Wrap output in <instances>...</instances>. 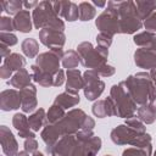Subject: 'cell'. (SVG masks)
<instances>
[{
	"label": "cell",
	"mask_w": 156,
	"mask_h": 156,
	"mask_svg": "<svg viewBox=\"0 0 156 156\" xmlns=\"http://www.w3.org/2000/svg\"><path fill=\"white\" fill-rule=\"evenodd\" d=\"M100 149L101 139L93 130H79L57 140L48 152L50 156H96Z\"/></svg>",
	"instance_id": "obj_1"
},
{
	"label": "cell",
	"mask_w": 156,
	"mask_h": 156,
	"mask_svg": "<svg viewBox=\"0 0 156 156\" xmlns=\"http://www.w3.org/2000/svg\"><path fill=\"white\" fill-rule=\"evenodd\" d=\"M87 117L88 115L83 110L73 108L69 112H67L66 116L58 122L54 124H46L40 133V136L46 145V150L52 147L55 143L61 138L66 135L77 134L79 130H82Z\"/></svg>",
	"instance_id": "obj_2"
},
{
	"label": "cell",
	"mask_w": 156,
	"mask_h": 156,
	"mask_svg": "<svg viewBox=\"0 0 156 156\" xmlns=\"http://www.w3.org/2000/svg\"><path fill=\"white\" fill-rule=\"evenodd\" d=\"M122 83L135 104L140 106L147 104L154 96H156V87L150 78V74L146 72H138L128 76L126 80H122Z\"/></svg>",
	"instance_id": "obj_3"
},
{
	"label": "cell",
	"mask_w": 156,
	"mask_h": 156,
	"mask_svg": "<svg viewBox=\"0 0 156 156\" xmlns=\"http://www.w3.org/2000/svg\"><path fill=\"white\" fill-rule=\"evenodd\" d=\"M110 138L116 145H132L152 154L151 135L149 133H138L126 124H119L111 130Z\"/></svg>",
	"instance_id": "obj_4"
},
{
	"label": "cell",
	"mask_w": 156,
	"mask_h": 156,
	"mask_svg": "<svg viewBox=\"0 0 156 156\" xmlns=\"http://www.w3.org/2000/svg\"><path fill=\"white\" fill-rule=\"evenodd\" d=\"M32 18L37 29L41 30L45 28H52L62 32L65 29V23L55 12L51 1H40L38 6L33 10Z\"/></svg>",
	"instance_id": "obj_5"
},
{
	"label": "cell",
	"mask_w": 156,
	"mask_h": 156,
	"mask_svg": "<svg viewBox=\"0 0 156 156\" xmlns=\"http://www.w3.org/2000/svg\"><path fill=\"white\" fill-rule=\"evenodd\" d=\"M77 52L80 57V63L88 69H98L107 63L108 49L96 45L93 46L89 41H83L77 46Z\"/></svg>",
	"instance_id": "obj_6"
},
{
	"label": "cell",
	"mask_w": 156,
	"mask_h": 156,
	"mask_svg": "<svg viewBox=\"0 0 156 156\" xmlns=\"http://www.w3.org/2000/svg\"><path fill=\"white\" fill-rule=\"evenodd\" d=\"M110 98L113 100L116 107H117V112H118V117L121 118H132L134 117L135 112H136V104L135 101L132 99V96L129 95L127 88L124 87V84L122 82H119L118 84H115L111 87L110 89Z\"/></svg>",
	"instance_id": "obj_7"
},
{
	"label": "cell",
	"mask_w": 156,
	"mask_h": 156,
	"mask_svg": "<svg viewBox=\"0 0 156 156\" xmlns=\"http://www.w3.org/2000/svg\"><path fill=\"white\" fill-rule=\"evenodd\" d=\"M63 50L62 48H54L50 49L46 52L39 54L35 58V63L40 71H43L44 73L54 77L61 68H60V61L63 57Z\"/></svg>",
	"instance_id": "obj_8"
},
{
	"label": "cell",
	"mask_w": 156,
	"mask_h": 156,
	"mask_svg": "<svg viewBox=\"0 0 156 156\" xmlns=\"http://www.w3.org/2000/svg\"><path fill=\"white\" fill-rule=\"evenodd\" d=\"M83 78L85 83L84 89H83L84 96L89 101L98 100V98H100V95L102 94L105 89V83L100 79L99 73L95 69H87L83 73Z\"/></svg>",
	"instance_id": "obj_9"
},
{
	"label": "cell",
	"mask_w": 156,
	"mask_h": 156,
	"mask_svg": "<svg viewBox=\"0 0 156 156\" xmlns=\"http://www.w3.org/2000/svg\"><path fill=\"white\" fill-rule=\"evenodd\" d=\"M95 26L100 33H106L111 37L119 33V22L118 16L115 15L111 10L105 9L95 20Z\"/></svg>",
	"instance_id": "obj_10"
},
{
	"label": "cell",
	"mask_w": 156,
	"mask_h": 156,
	"mask_svg": "<svg viewBox=\"0 0 156 156\" xmlns=\"http://www.w3.org/2000/svg\"><path fill=\"white\" fill-rule=\"evenodd\" d=\"M39 40L43 45L48 46L49 49L62 48L66 43V35L62 30L45 28L39 32Z\"/></svg>",
	"instance_id": "obj_11"
},
{
	"label": "cell",
	"mask_w": 156,
	"mask_h": 156,
	"mask_svg": "<svg viewBox=\"0 0 156 156\" xmlns=\"http://www.w3.org/2000/svg\"><path fill=\"white\" fill-rule=\"evenodd\" d=\"M52 6L58 17H62L68 22H73L79 18L78 5L73 1H52Z\"/></svg>",
	"instance_id": "obj_12"
},
{
	"label": "cell",
	"mask_w": 156,
	"mask_h": 156,
	"mask_svg": "<svg viewBox=\"0 0 156 156\" xmlns=\"http://www.w3.org/2000/svg\"><path fill=\"white\" fill-rule=\"evenodd\" d=\"M134 62L138 67L151 71L156 67V51L151 48H139L134 52Z\"/></svg>",
	"instance_id": "obj_13"
},
{
	"label": "cell",
	"mask_w": 156,
	"mask_h": 156,
	"mask_svg": "<svg viewBox=\"0 0 156 156\" xmlns=\"http://www.w3.org/2000/svg\"><path fill=\"white\" fill-rule=\"evenodd\" d=\"M0 143H1L2 152L6 156H15L18 152L17 140H16L13 133L6 126L0 127Z\"/></svg>",
	"instance_id": "obj_14"
},
{
	"label": "cell",
	"mask_w": 156,
	"mask_h": 156,
	"mask_svg": "<svg viewBox=\"0 0 156 156\" xmlns=\"http://www.w3.org/2000/svg\"><path fill=\"white\" fill-rule=\"evenodd\" d=\"M93 115L98 118H105V117H113V116H118L117 112V107L113 102V100L108 96L106 99L102 100H98L94 102L93 107H91Z\"/></svg>",
	"instance_id": "obj_15"
},
{
	"label": "cell",
	"mask_w": 156,
	"mask_h": 156,
	"mask_svg": "<svg viewBox=\"0 0 156 156\" xmlns=\"http://www.w3.org/2000/svg\"><path fill=\"white\" fill-rule=\"evenodd\" d=\"M22 105L20 91L16 89H6L0 94V108L2 111L17 110Z\"/></svg>",
	"instance_id": "obj_16"
},
{
	"label": "cell",
	"mask_w": 156,
	"mask_h": 156,
	"mask_svg": "<svg viewBox=\"0 0 156 156\" xmlns=\"http://www.w3.org/2000/svg\"><path fill=\"white\" fill-rule=\"evenodd\" d=\"M20 95H21V100H22V105L21 108L24 113H29L33 112L37 106H38V100H37V88L35 85L30 84L23 89L20 90Z\"/></svg>",
	"instance_id": "obj_17"
},
{
	"label": "cell",
	"mask_w": 156,
	"mask_h": 156,
	"mask_svg": "<svg viewBox=\"0 0 156 156\" xmlns=\"http://www.w3.org/2000/svg\"><path fill=\"white\" fill-rule=\"evenodd\" d=\"M66 91L73 95H78L80 89H84V78L79 69H67L66 72Z\"/></svg>",
	"instance_id": "obj_18"
},
{
	"label": "cell",
	"mask_w": 156,
	"mask_h": 156,
	"mask_svg": "<svg viewBox=\"0 0 156 156\" xmlns=\"http://www.w3.org/2000/svg\"><path fill=\"white\" fill-rule=\"evenodd\" d=\"M119 33L122 34H134L143 27V22L139 20L138 15H127L118 18Z\"/></svg>",
	"instance_id": "obj_19"
},
{
	"label": "cell",
	"mask_w": 156,
	"mask_h": 156,
	"mask_svg": "<svg viewBox=\"0 0 156 156\" xmlns=\"http://www.w3.org/2000/svg\"><path fill=\"white\" fill-rule=\"evenodd\" d=\"M12 124L21 138H24V139L35 138V132L30 129L28 117H26L23 113H15L12 117Z\"/></svg>",
	"instance_id": "obj_20"
},
{
	"label": "cell",
	"mask_w": 156,
	"mask_h": 156,
	"mask_svg": "<svg viewBox=\"0 0 156 156\" xmlns=\"http://www.w3.org/2000/svg\"><path fill=\"white\" fill-rule=\"evenodd\" d=\"M32 15L28 10H22L13 17V24L15 30H18L21 33H29L32 30Z\"/></svg>",
	"instance_id": "obj_21"
},
{
	"label": "cell",
	"mask_w": 156,
	"mask_h": 156,
	"mask_svg": "<svg viewBox=\"0 0 156 156\" xmlns=\"http://www.w3.org/2000/svg\"><path fill=\"white\" fill-rule=\"evenodd\" d=\"M33 79H32V76L28 73V71L26 69V68H23V69H21V71H18V72H16L9 80H7V84L9 85H11V87H13V88H16V89H23V88H26V87H28V85H30Z\"/></svg>",
	"instance_id": "obj_22"
},
{
	"label": "cell",
	"mask_w": 156,
	"mask_h": 156,
	"mask_svg": "<svg viewBox=\"0 0 156 156\" xmlns=\"http://www.w3.org/2000/svg\"><path fill=\"white\" fill-rule=\"evenodd\" d=\"M30 76H32V79L41 87H45V88L54 87V77L40 71V68L37 65L30 66Z\"/></svg>",
	"instance_id": "obj_23"
},
{
	"label": "cell",
	"mask_w": 156,
	"mask_h": 156,
	"mask_svg": "<svg viewBox=\"0 0 156 156\" xmlns=\"http://www.w3.org/2000/svg\"><path fill=\"white\" fill-rule=\"evenodd\" d=\"M79 101H80L79 95H73V94H69V93H67V91H63V93L58 94V95L55 98L54 104H56V105L61 106L62 108L67 110V108H71V107L78 105Z\"/></svg>",
	"instance_id": "obj_24"
},
{
	"label": "cell",
	"mask_w": 156,
	"mask_h": 156,
	"mask_svg": "<svg viewBox=\"0 0 156 156\" xmlns=\"http://www.w3.org/2000/svg\"><path fill=\"white\" fill-rule=\"evenodd\" d=\"M135 7H136V13L140 21L146 20L150 15H152L156 11V2L155 1H143V0H136L134 1Z\"/></svg>",
	"instance_id": "obj_25"
},
{
	"label": "cell",
	"mask_w": 156,
	"mask_h": 156,
	"mask_svg": "<svg viewBox=\"0 0 156 156\" xmlns=\"http://www.w3.org/2000/svg\"><path fill=\"white\" fill-rule=\"evenodd\" d=\"M2 65H5V66H6L7 68H10L12 72H13V71L18 72V71H21V69L24 68V66H26V58H24L21 54L12 52L10 56H7V57L4 60Z\"/></svg>",
	"instance_id": "obj_26"
},
{
	"label": "cell",
	"mask_w": 156,
	"mask_h": 156,
	"mask_svg": "<svg viewBox=\"0 0 156 156\" xmlns=\"http://www.w3.org/2000/svg\"><path fill=\"white\" fill-rule=\"evenodd\" d=\"M28 122L30 126V129L33 132H38L39 129L43 128L44 123L46 122V113L44 108H38L35 110L32 115H29L28 117Z\"/></svg>",
	"instance_id": "obj_27"
},
{
	"label": "cell",
	"mask_w": 156,
	"mask_h": 156,
	"mask_svg": "<svg viewBox=\"0 0 156 156\" xmlns=\"http://www.w3.org/2000/svg\"><path fill=\"white\" fill-rule=\"evenodd\" d=\"M21 49L27 57L34 58L39 52V44L34 38H26L21 44Z\"/></svg>",
	"instance_id": "obj_28"
},
{
	"label": "cell",
	"mask_w": 156,
	"mask_h": 156,
	"mask_svg": "<svg viewBox=\"0 0 156 156\" xmlns=\"http://www.w3.org/2000/svg\"><path fill=\"white\" fill-rule=\"evenodd\" d=\"M65 116H66L65 108H62L56 104H52L46 112V124H54L60 119H62Z\"/></svg>",
	"instance_id": "obj_29"
},
{
	"label": "cell",
	"mask_w": 156,
	"mask_h": 156,
	"mask_svg": "<svg viewBox=\"0 0 156 156\" xmlns=\"http://www.w3.org/2000/svg\"><path fill=\"white\" fill-rule=\"evenodd\" d=\"M79 9V20L85 22V21H90L95 17L96 15V10L94 7V5L89 1H83L78 5Z\"/></svg>",
	"instance_id": "obj_30"
},
{
	"label": "cell",
	"mask_w": 156,
	"mask_h": 156,
	"mask_svg": "<svg viewBox=\"0 0 156 156\" xmlns=\"http://www.w3.org/2000/svg\"><path fill=\"white\" fill-rule=\"evenodd\" d=\"M136 117L144 123V124H151L156 119V113L149 107L147 104L141 105L136 110Z\"/></svg>",
	"instance_id": "obj_31"
},
{
	"label": "cell",
	"mask_w": 156,
	"mask_h": 156,
	"mask_svg": "<svg viewBox=\"0 0 156 156\" xmlns=\"http://www.w3.org/2000/svg\"><path fill=\"white\" fill-rule=\"evenodd\" d=\"M80 63V57L76 50H68L62 57V66L67 69H73Z\"/></svg>",
	"instance_id": "obj_32"
},
{
	"label": "cell",
	"mask_w": 156,
	"mask_h": 156,
	"mask_svg": "<svg viewBox=\"0 0 156 156\" xmlns=\"http://www.w3.org/2000/svg\"><path fill=\"white\" fill-rule=\"evenodd\" d=\"M154 37H155V33L145 30V32L135 34L133 38V41L135 45H138L140 48H150V44H151Z\"/></svg>",
	"instance_id": "obj_33"
},
{
	"label": "cell",
	"mask_w": 156,
	"mask_h": 156,
	"mask_svg": "<svg viewBox=\"0 0 156 156\" xmlns=\"http://www.w3.org/2000/svg\"><path fill=\"white\" fill-rule=\"evenodd\" d=\"M4 11H6L9 15H17L18 12L22 11L23 7V1L21 0H10V1H1L0 2Z\"/></svg>",
	"instance_id": "obj_34"
},
{
	"label": "cell",
	"mask_w": 156,
	"mask_h": 156,
	"mask_svg": "<svg viewBox=\"0 0 156 156\" xmlns=\"http://www.w3.org/2000/svg\"><path fill=\"white\" fill-rule=\"evenodd\" d=\"M124 124L128 126L129 128L136 130L138 133H146V127H145V124H144L138 117H135V116L132 117V118L126 119V123H124Z\"/></svg>",
	"instance_id": "obj_35"
},
{
	"label": "cell",
	"mask_w": 156,
	"mask_h": 156,
	"mask_svg": "<svg viewBox=\"0 0 156 156\" xmlns=\"http://www.w3.org/2000/svg\"><path fill=\"white\" fill-rule=\"evenodd\" d=\"M0 30L6 32V33H11L12 30H15L13 18L9 16H1L0 17Z\"/></svg>",
	"instance_id": "obj_36"
},
{
	"label": "cell",
	"mask_w": 156,
	"mask_h": 156,
	"mask_svg": "<svg viewBox=\"0 0 156 156\" xmlns=\"http://www.w3.org/2000/svg\"><path fill=\"white\" fill-rule=\"evenodd\" d=\"M17 37L12 33H6V32H0V43L7 45V46H13L17 44Z\"/></svg>",
	"instance_id": "obj_37"
},
{
	"label": "cell",
	"mask_w": 156,
	"mask_h": 156,
	"mask_svg": "<svg viewBox=\"0 0 156 156\" xmlns=\"http://www.w3.org/2000/svg\"><path fill=\"white\" fill-rule=\"evenodd\" d=\"M122 156H151V154L140 147H128L122 152Z\"/></svg>",
	"instance_id": "obj_38"
},
{
	"label": "cell",
	"mask_w": 156,
	"mask_h": 156,
	"mask_svg": "<svg viewBox=\"0 0 156 156\" xmlns=\"http://www.w3.org/2000/svg\"><path fill=\"white\" fill-rule=\"evenodd\" d=\"M96 43H98L99 46L108 49L111 46V44H112V37L106 34V33H99L96 35Z\"/></svg>",
	"instance_id": "obj_39"
},
{
	"label": "cell",
	"mask_w": 156,
	"mask_h": 156,
	"mask_svg": "<svg viewBox=\"0 0 156 156\" xmlns=\"http://www.w3.org/2000/svg\"><path fill=\"white\" fill-rule=\"evenodd\" d=\"M143 26L145 27V29L147 30V32H156V11L152 13V15H150L145 21H144V23H143Z\"/></svg>",
	"instance_id": "obj_40"
},
{
	"label": "cell",
	"mask_w": 156,
	"mask_h": 156,
	"mask_svg": "<svg viewBox=\"0 0 156 156\" xmlns=\"http://www.w3.org/2000/svg\"><path fill=\"white\" fill-rule=\"evenodd\" d=\"M95 71L99 73L100 77H111V76H113L115 72H116L115 67L111 66V65H107V63L104 65V66H101L100 68H98V69H95Z\"/></svg>",
	"instance_id": "obj_41"
},
{
	"label": "cell",
	"mask_w": 156,
	"mask_h": 156,
	"mask_svg": "<svg viewBox=\"0 0 156 156\" xmlns=\"http://www.w3.org/2000/svg\"><path fill=\"white\" fill-rule=\"evenodd\" d=\"M24 150L29 154H34L38 151V141L35 138H28L24 140Z\"/></svg>",
	"instance_id": "obj_42"
},
{
	"label": "cell",
	"mask_w": 156,
	"mask_h": 156,
	"mask_svg": "<svg viewBox=\"0 0 156 156\" xmlns=\"http://www.w3.org/2000/svg\"><path fill=\"white\" fill-rule=\"evenodd\" d=\"M65 82V71L60 69L55 76H54V87H60Z\"/></svg>",
	"instance_id": "obj_43"
},
{
	"label": "cell",
	"mask_w": 156,
	"mask_h": 156,
	"mask_svg": "<svg viewBox=\"0 0 156 156\" xmlns=\"http://www.w3.org/2000/svg\"><path fill=\"white\" fill-rule=\"evenodd\" d=\"M94 127H95V121L91 118V117H87V119H85V122H84V124H83V128H82V130H88V132H91L93 129H94Z\"/></svg>",
	"instance_id": "obj_44"
},
{
	"label": "cell",
	"mask_w": 156,
	"mask_h": 156,
	"mask_svg": "<svg viewBox=\"0 0 156 156\" xmlns=\"http://www.w3.org/2000/svg\"><path fill=\"white\" fill-rule=\"evenodd\" d=\"M11 74H12V71L10 68H7L5 65H1V67H0V77L2 79H7V78H11Z\"/></svg>",
	"instance_id": "obj_45"
},
{
	"label": "cell",
	"mask_w": 156,
	"mask_h": 156,
	"mask_svg": "<svg viewBox=\"0 0 156 156\" xmlns=\"http://www.w3.org/2000/svg\"><path fill=\"white\" fill-rule=\"evenodd\" d=\"M12 52L10 51V46H7V45H5V44H0V56L5 60L7 56H10Z\"/></svg>",
	"instance_id": "obj_46"
},
{
	"label": "cell",
	"mask_w": 156,
	"mask_h": 156,
	"mask_svg": "<svg viewBox=\"0 0 156 156\" xmlns=\"http://www.w3.org/2000/svg\"><path fill=\"white\" fill-rule=\"evenodd\" d=\"M38 1H23V6L27 9V10H29V9H32V7H37L38 6Z\"/></svg>",
	"instance_id": "obj_47"
},
{
	"label": "cell",
	"mask_w": 156,
	"mask_h": 156,
	"mask_svg": "<svg viewBox=\"0 0 156 156\" xmlns=\"http://www.w3.org/2000/svg\"><path fill=\"white\" fill-rule=\"evenodd\" d=\"M147 105H149V107L156 113V96H154V98L147 102Z\"/></svg>",
	"instance_id": "obj_48"
},
{
	"label": "cell",
	"mask_w": 156,
	"mask_h": 156,
	"mask_svg": "<svg viewBox=\"0 0 156 156\" xmlns=\"http://www.w3.org/2000/svg\"><path fill=\"white\" fill-rule=\"evenodd\" d=\"M150 78H151V80H152V83L155 84V87H156V67L155 68H152L151 71H150Z\"/></svg>",
	"instance_id": "obj_49"
},
{
	"label": "cell",
	"mask_w": 156,
	"mask_h": 156,
	"mask_svg": "<svg viewBox=\"0 0 156 156\" xmlns=\"http://www.w3.org/2000/svg\"><path fill=\"white\" fill-rule=\"evenodd\" d=\"M91 4L95 5V6H98V7H104L105 5H107V2H105V1H93Z\"/></svg>",
	"instance_id": "obj_50"
},
{
	"label": "cell",
	"mask_w": 156,
	"mask_h": 156,
	"mask_svg": "<svg viewBox=\"0 0 156 156\" xmlns=\"http://www.w3.org/2000/svg\"><path fill=\"white\" fill-rule=\"evenodd\" d=\"M15 156H29V152H27L26 150H22V151H18Z\"/></svg>",
	"instance_id": "obj_51"
},
{
	"label": "cell",
	"mask_w": 156,
	"mask_h": 156,
	"mask_svg": "<svg viewBox=\"0 0 156 156\" xmlns=\"http://www.w3.org/2000/svg\"><path fill=\"white\" fill-rule=\"evenodd\" d=\"M150 48H151L152 50H155V51H156V34H155V37H154V39H152V41H151V44H150Z\"/></svg>",
	"instance_id": "obj_52"
},
{
	"label": "cell",
	"mask_w": 156,
	"mask_h": 156,
	"mask_svg": "<svg viewBox=\"0 0 156 156\" xmlns=\"http://www.w3.org/2000/svg\"><path fill=\"white\" fill-rule=\"evenodd\" d=\"M33 156H45L43 152H40V151H37V152H34L33 154Z\"/></svg>",
	"instance_id": "obj_53"
},
{
	"label": "cell",
	"mask_w": 156,
	"mask_h": 156,
	"mask_svg": "<svg viewBox=\"0 0 156 156\" xmlns=\"http://www.w3.org/2000/svg\"><path fill=\"white\" fill-rule=\"evenodd\" d=\"M152 156H156V151H155V152H154V155H152Z\"/></svg>",
	"instance_id": "obj_54"
},
{
	"label": "cell",
	"mask_w": 156,
	"mask_h": 156,
	"mask_svg": "<svg viewBox=\"0 0 156 156\" xmlns=\"http://www.w3.org/2000/svg\"><path fill=\"white\" fill-rule=\"evenodd\" d=\"M105 156H112V155H105Z\"/></svg>",
	"instance_id": "obj_55"
}]
</instances>
